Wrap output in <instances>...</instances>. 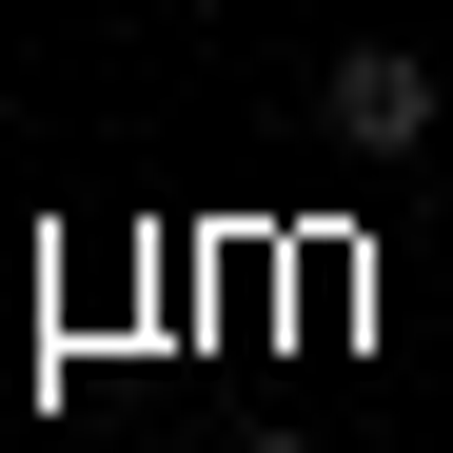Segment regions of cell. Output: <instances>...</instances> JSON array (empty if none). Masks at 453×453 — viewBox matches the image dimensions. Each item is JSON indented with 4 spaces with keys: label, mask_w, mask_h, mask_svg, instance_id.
I'll return each instance as SVG.
<instances>
[{
    "label": "cell",
    "mask_w": 453,
    "mask_h": 453,
    "mask_svg": "<svg viewBox=\"0 0 453 453\" xmlns=\"http://www.w3.org/2000/svg\"><path fill=\"white\" fill-rule=\"evenodd\" d=\"M316 119L355 138V158H414V138L453 119V59H414V40H355L335 80H316Z\"/></svg>",
    "instance_id": "cell-1"
},
{
    "label": "cell",
    "mask_w": 453,
    "mask_h": 453,
    "mask_svg": "<svg viewBox=\"0 0 453 453\" xmlns=\"http://www.w3.org/2000/svg\"><path fill=\"white\" fill-rule=\"evenodd\" d=\"M237 453H316V434H237Z\"/></svg>",
    "instance_id": "cell-2"
},
{
    "label": "cell",
    "mask_w": 453,
    "mask_h": 453,
    "mask_svg": "<svg viewBox=\"0 0 453 453\" xmlns=\"http://www.w3.org/2000/svg\"><path fill=\"white\" fill-rule=\"evenodd\" d=\"M158 20H197V0H158Z\"/></svg>",
    "instance_id": "cell-3"
}]
</instances>
